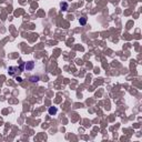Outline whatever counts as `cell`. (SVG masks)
<instances>
[{
	"instance_id": "2",
	"label": "cell",
	"mask_w": 142,
	"mask_h": 142,
	"mask_svg": "<svg viewBox=\"0 0 142 142\" xmlns=\"http://www.w3.org/2000/svg\"><path fill=\"white\" fill-rule=\"evenodd\" d=\"M17 70H20V68H18V67H10L9 69H8L9 76H14V73H16V71H17Z\"/></svg>"
},
{
	"instance_id": "3",
	"label": "cell",
	"mask_w": 142,
	"mask_h": 142,
	"mask_svg": "<svg viewBox=\"0 0 142 142\" xmlns=\"http://www.w3.org/2000/svg\"><path fill=\"white\" fill-rule=\"evenodd\" d=\"M48 111H49V114L53 115V114H56V113H57V112H58V109L56 108V107H50Z\"/></svg>"
},
{
	"instance_id": "6",
	"label": "cell",
	"mask_w": 142,
	"mask_h": 142,
	"mask_svg": "<svg viewBox=\"0 0 142 142\" xmlns=\"http://www.w3.org/2000/svg\"><path fill=\"white\" fill-rule=\"evenodd\" d=\"M60 6H61V9H62L63 11L68 10V4H67V2H61Z\"/></svg>"
},
{
	"instance_id": "7",
	"label": "cell",
	"mask_w": 142,
	"mask_h": 142,
	"mask_svg": "<svg viewBox=\"0 0 142 142\" xmlns=\"http://www.w3.org/2000/svg\"><path fill=\"white\" fill-rule=\"evenodd\" d=\"M17 80H18V81H19V82H21V81H22V79H21V78H17Z\"/></svg>"
},
{
	"instance_id": "4",
	"label": "cell",
	"mask_w": 142,
	"mask_h": 142,
	"mask_svg": "<svg viewBox=\"0 0 142 142\" xmlns=\"http://www.w3.org/2000/svg\"><path fill=\"white\" fill-rule=\"evenodd\" d=\"M39 77H38V76H31L30 78H29V80H30L31 82H38L39 81Z\"/></svg>"
},
{
	"instance_id": "1",
	"label": "cell",
	"mask_w": 142,
	"mask_h": 142,
	"mask_svg": "<svg viewBox=\"0 0 142 142\" xmlns=\"http://www.w3.org/2000/svg\"><path fill=\"white\" fill-rule=\"evenodd\" d=\"M33 68H34V62H32V61H29V62H26V63H24V70L30 71V70H32Z\"/></svg>"
},
{
	"instance_id": "5",
	"label": "cell",
	"mask_w": 142,
	"mask_h": 142,
	"mask_svg": "<svg viewBox=\"0 0 142 142\" xmlns=\"http://www.w3.org/2000/svg\"><path fill=\"white\" fill-rule=\"evenodd\" d=\"M79 24H81V26H85V24H87V18H85V17L80 18V19H79Z\"/></svg>"
}]
</instances>
